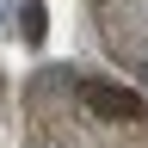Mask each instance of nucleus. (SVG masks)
I'll return each instance as SVG.
<instances>
[{
  "label": "nucleus",
  "mask_w": 148,
  "mask_h": 148,
  "mask_svg": "<svg viewBox=\"0 0 148 148\" xmlns=\"http://www.w3.org/2000/svg\"><path fill=\"white\" fill-rule=\"evenodd\" d=\"M142 80H148V62H142Z\"/></svg>",
  "instance_id": "3"
},
{
  "label": "nucleus",
  "mask_w": 148,
  "mask_h": 148,
  "mask_svg": "<svg viewBox=\"0 0 148 148\" xmlns=\"http://www.w3.org/2000/svg\"><path fill=\"white\" fill-rule=\"evenodd\" d=\"M25 43H43V0H25Z\"/></svg>",
  "instance_id": "2"
},
{
  "label": "nucleus",
  "mask_w": 148,
  "mask_h": 148,
  "mask_svg": "<svg viewBox=\"0 0 148 148\" xmlns=\"http://www.w3.org/2000/svg\"><path fill=\"white\" fill-rule=\"evenodd\" d=\"M80 99L92 105V111H99V117H130V123H136L142 117V99H136V92H123V86H105V80H80Z\"/></svg>",
  "instance_id": "1"
}]
</instances>
